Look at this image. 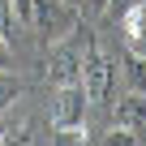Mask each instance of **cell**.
Segmentation results:
<instances>
[{"instance_id":"6da1fadb","label":"cell","mask_w":146,"mask_h":146,"mask_svg":"<svg viewBox=\"0 0 146 146\" xmlns=\"http://www.w3.org/2000/svg\"><path fill=\"white\" fill-rule=\"evenodd\" d=\"M30 30H35L43 43H64L73 30H78V9L64 5V0H35Z\"/></svg>"},{"instance_id":"3957f363","label":"cell","mask_w":146,"mask_h":146,"mask_svg":"<svg viewBox=\"0 0 146 146\" xmlns=\"http://www.w3.org/2000/svg\"><path fill=\"white\" fill-rule=\"evenodd\" d=\"M86 108H90V99H86L82 82L56 86V95H52V129H64V125H82V120H86Z\"/></svg>"},{"instance_id":"9a60e30c","label":"cell","mask_w":146,"mask_h":146,"mask_svg":"<svg viewBox=\"0 0 146 146\" xmlns=\"http://www.w3.org/2000/svg\"><path fill=\"white\" fill-rule=\"evenodd\" d=\"M9 64H13V39L0 35V69H9Z\"/></svg>"},{"instance_id":"52a82bcc","label":"cell","mask_w":146,"mask_h":146,"mask_svg":"<svg viewBox=\"0 0 146 146\" xmlns=\"http://www.w3.org/2000/svg\"><path fill=\"white\" fill-rule=\"evenodd\" d=\"M30 120L22 116V112H0V142H26L30 133Z\"/></svg>"},{"instance_id":"277c9868","label":"cell","mask_w":146,"mask_h":146,"mask_svg":"<svg viewBox=\"0 0 146 146\" xmlns=\"http://www.w3.org/2000/svg\"><path fill=\"white\" fill-rule=\"evenodd\" d=\"M120 43H125V52H133V56H146V0H137V5H129L120 17Z\"/></svg>"},{"instance_id":"8fae6325","label":"cell","mask_w":146,"mask_h":146,"mask_svg":"<svg viewBox=\"0 0 146 146\" xmlns=\"http://www.w3.org/2000/svg\"><path fill=\"white\" fill-rule=\"evenodd\" d=\"M52 142H90V129H82V125H64V129L52 133Z\"/></svg>"},{"instance_id":"5bb4252c","label":"cell","mask_w":146,"mask_h":146,"mask_svg":"<svg viewBox=\"0 0 146 146\" xmlns=\"http://www.w3.org/2000/svg\"><path fill=\"white\" fill-rule=\"evenodd\" d=\"M78 13H90V17H103V13H108V0H82V5H78Z\"/></svg>"},{"instance_id":"ba28073f","label":"cell","mask_w":146,"mask_h":146,"mask_svg":"<svg viewBox=\"0 0 146 146\" xmlns=\"http://www.w3.org/2000/svg\"><path fill=\"white\" fill-rule=\"evenodd\" d=\"M125 82H129V90H146V56L125 52Z\"/></svg>"},{"instance_id":"7a4b0ae2","label":"cell","mask_w":146,"mask_h":146,"mask_svg":"<svg viewBox=\"0 0 146 146\" xmlns=\"http://www.w3.org/2000/svg\"><path fill=\"white\" fill-rule=\"evenodd\" d=\"M112 82H116L112 56H108L99 43H90V47L82 52V90H86V99H90V103H103V99L112 95Z\"/></svg>"},{"instance_id":"8992f818","label":"cell","mask_w":146,"mask_h":146,"mask_svg":"<svg viewBox=\"0 0 146 146\" xmlns=\"http://www.w3.org/2000/svg\"><path fill=\"white\" fill-rule=\"evenodd\" d=\"M112 125L133 129V133L142 137V133H146V90H129V95L112 108Z\"/></svg>"},{"instance_id":"30bf717a","label":"cell","mask_w":146,"mask_h":146,"mask_svg":"<svg viewBox=\"0 0 146 146\" xmlns=\"http://www.w3.org/2000/svg\"><path fill=\"white\" fill-rule=\"evenodd\" d=\"M22 22H17V13H13V5L9 0H0V35L5 39H13V30H17Z\"/></svg>"},{"instance_id":"4fadbf2b","label":"cell","mask_w":146,"mask_h":146,"mask_svg":"<svg viewBox=\"0 0 146 146\" xmlns=\"http://www.w3.org/2000/svg\"><path fill=\"white\" fill-rule=\"evenodd\" d=\"M9 5H13L17 22H22V26H30V13H35V0H9Z\"/></svg>"},{"instance_id":"2e32d148","label":"cell","mask_w":146,"mask_h":146,"mask_svg":"<svg viewBox=\"0 0 146 146\" xmlns=\"http://www.w3.org/2000/svg\"><path fill=\"white\" fill-rule=\"evenodd\" d=\"M129 5H137V0H108V17H120Z\"/></svg>"},{"instance_id":"9c48e42d","label":"cell","mask_w":146,"mask_h":146,"mask_svg":"<svg viewBox=\"0 0 146 146\" xmlns=\"http://www.w3.org/2000/svg\"><path fill=\"white\" fill-rule=\"evenodd\" d=\"M17 95H22V82L13 78V73H9V69H0V112H9Z\"/></svg>"},{"instance_id":"e0dca14e","label":"cell","mask_w":146,"mask_h":146,"mask_svg":"<svg viewBox=\"0 0 146 146\" xmlns=\"http://www.w3.org/2000/svg\"><path fill=\"white\" fill-rule=\"evenodd\" d=\"M64 5H73V9H78V5H82V0H64Z\"/></svg>"},{"instance_id":"5b68a950","label":"cell","mask_w":146,"mask_h":146,"mask_svg":"<svg viewBox=\"0 0 146 146\" xmlns=\"http://www.w3.org/2000/svg\"><path fill=\"white\" fill-rule=\"evenodd\" d=\"M47 82L52 86H69V82H82V52L78 47H56L43 64Z\"/></svg>"},{"instance_id":"7c38bea8","label":"cell","mask_w":146,"mask_h":146,"mask_svg":"<svg viewBox=\"0 0 146 146\" xmlns=\"http://www.w3.org/2000/svg\"><path fill=\"white\" fill-rule=\"evenodd\" d=\"M103 142H108V146H129V142H137V133H133V129H120V125H116L112 133H103Z\"/></svg>"}]
</instances>
